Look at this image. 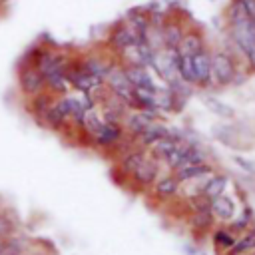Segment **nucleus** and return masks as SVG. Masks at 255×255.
<instances>
[{
    "label": "nucleus",
    "mask_w": 255,
    "mask_h": 255,
    "mask_svg": "<svg viewBox=\"0 0 255 255\" xmlns=\"http://www.w3.org/2000/svg\"><path fill=\"white\" fill-rule=\"evenodd\" d=\"M229 38L245 64L255 70V18L245 10L241 0H233L227 12Z\"/></svg>",
    "instance_id": "obj_1"
},
{
    "label": "nucleus",
    "mask_w": 255,
    "mask_h": 255,
    "mask_svg": "<svg viewBox=\"0 0 255 255\" xmlns=\"http://www.w3.org/2000/svg\"><path fill=\"white\" fill-rule=\"evenodd\" d=\"M237 80H239V68L235 64V58L225 50L211 52V84L225 88L237 84Z\"/></svg>",
    "instance_id": "obj_2"
},
{
    "label": "nucleus",
    "mask_w": 255,
    "mask_h": 255,
    "mask_svg": "<svg viewBox=\"0 0 255 255\" xmlns=\"http://www.w3.org/2000/svg\"><path fill=\"white\" fill-rule=\"evenodd\" d=\"M104 86L110 94H114L116 98H120L128 108H131L133 104V86L129 84L126 72H124V66L120 64H112L106 78H104Z\"/></svg>",
    "instance_id": "obj_3"
},
{
    "label": "nucleus",
    "mask_w": 255,
    "mask_h": 255,
    "mask_svg": "<svg viewBox=\"0 0 255 255\" xmlns=\"http://www.w3.org/2000/svg\"><path fill=\"white\" fill-rule=\"evenodd\" d=\"M157 118H159V112L157 110H128V114L122 120V128H124V131L131 139H135Z\"/></svg>",
    "instance_id": "obj_4"
},
{
    "label": "nucleus",
    "mask_w": 255,
    "mask_h": 255,
    "mask_svg": "<svg viewBox=\"0 0 255 255\" xmlns=\"http://www.w3.org/2000/svg\"><path fill=\"white\" fill-rule=\"evenodd\" d=\"M18 88L24 96L32 98L46 90V80L34 66H24L18 70Z\"/></svg>",
    "instance_id": "obj_5"
},
{
    "label": "nucleus",
    "mask_w": 255,
    "mask_h": 255,
    "mask_svg": "<svg viewBox=\"0 0 255 255\" xmlns=\"http://www.w3.org/2000/svg\"><path fill=\"white\" fill-rule=\"evenodd\" d=\"M124 137H126V131H124L122 124L104 122V124L100 126V129L96 131V135L92 137V143H94L96 147L108 149V147H118Z\"/></svg>",
    "instance_id": "obj_6"
},
{
    "label": "nucleus",
    "mask_w": 255,
    "mask_h": 255,
    "mask_svg": "<svg viewBox=\"0 0 255 255\" xmlns=\"http://www.w3.org/2000/svg\"><path fill=\"white\" fill-rule=\"evenodd\" d=\"M191 66H193L195 86L213 88V84H211V52L207 48H203L191 56Z\"/></svg>",
    "instance_id": "obj_7"
},
{
    "label": "nucleus",
    "mask_w": 255,
    "mask_h": 255,
    "mask_svg": "<svg viewBox=\"0 0 255 255\" xmlns=\"http://www.w3.org/2000/svg\"><path fill=\"white\" fill-rule=\"evenodd\" d=\"M157 175H159V161L155 159V157H151V155H147L135 169H133V173L129 175L131 179H133V183L135 185H139V187H151L153 185V181L157 179Z\"/></svg>",
    "instance_id": "obj_8"
},
{
    "label": "nucleus",
    "mask_w": 255,
    "mask_h": 255,
    "mask_svg": "<svg viewBox=\"0 0 255 255\" xmlns=\"http://www.w3.org/2000/svg\"><path fill=\"white\" fill-rule=\"evenodd\" d=\"M135 42H137V36H135V32L131 30L129 24H118V26L110 32V36H108V44H110L116 52H120V54H124V52L129 50L131 46H135Z\"/></svg>",
    "instance_id": "obj_9"
},
{
    "label": "nucleus",
    "mask_w": 255,
    "mask_h": 255,
    "mask_svg": "<svg viewBox=\"0 0 255 255\" xmlns=\"http://www.w3.org/2000/svg\"><path fill=\"white\" fill-rule=\"evenodd\" d=\"M209 209H211L213 217L217 221H221V223H229L237 215V203H235V199L231 195H225V193L219 195V197H215V199H211Z\"/></svg>",
    "instance_id": "obj_10"
},
{
    "label": "nucleus",
    "mask_w": 255,
    "mask_h": 255,
    "mask_svg": "<svg viewBox=\"0 0 255 255\" xmlns=\"http://www.w3.org/2000/svg\"><path fill=\"white\" fill-rule=\"evenodd\" d=\"M124 72L129 80V84L133 88H149V90H157L155 80L151 76V72L145 66H135V64H124Z\"/></svg>",
    "instance_id": "obj_11"
},
{
    "label": "nucleus",
    "mask_w": 255,
    "mask_h": 255,
    "mask_svg": "<svg viewBox=\"0 0 255 255\" xmlns=\"http://www.w3.org/2000/svg\"><path fill=\"white\" fill-rule=\"evenodd\" d=\"M209 173H213V167H211L207 161H201V163H191V165H183L181 169L173 171V175L177 177V181H179V183L197 181V179L207 177Z\"/></svg>",
    "instance_id": "obj_12"
},
{
    "label": "nucleus",
    "mask_w": 255,
    "mask_h": 255,
    "mask_svg": "<svg viewBox=\"0 0 255 255\" xmlns=\"http://www.w3.org/2000/svg\"><path fill=\"white\" fill-rule=\"evenodd\" d=\"M227 185H229V177H227L225 173H217V171H213V173L207 175V179L203 181V185H201L199 191H201L207 199H215V197H219V195L225 193Z\"/></svg>",
    "instance_id": "obj_13"
},
{
    "label": "nucleus",
    "mask_w": 255,
    "mask_h": 255,
    "mask_svg": "<svg viewBox=\"0 0 255 255\" xmlns=\"http://www.w3.org/2000/svg\"><path fill=\"white\" fill-rule=\"evenodd\" d=\"M179 181L173 173H165V175H157V179L153 181V193L157 199L165 201V199H171L177 191H179Z\"/></svg>",
    "instance_id": "obj_14"
},
{
    "label": "nucleus",
    "mask_w": 255,
    "mask_h": 255,
    "mask_svg": "<svg viewBox=\"0 0 255 255\" xmlns=\"http://www.w3.org/2000/svg\"><path fill=\"white\" fill-rule=\"evenodd\" d=\"M169 133V128L165 126V124H161V122H151L137 137H135V141L139 143V147H143V149H147V147H151L157 139H161V137H165Z\"/></svg>",
    "instance_id": "obj_15"
},
{
    "label": "nucleus",
    "mask_w": 255,
    "mask_h": 255,
    "mask_svg": "<svg viewBox=\"0 0 255 255\" xmlns=\"http://www.w3.org/2000/svg\"><path fill=\"white\" fill-rule=\"evenodd\" d=\"M185 30L177 20H165L161 26V40H163V48L169 50H177L181 38H183Z\"/></svg>",
    "instance_id": "obj_16"
},
{
    "label": "nucleus",
    "mask_w": 255,
    "mask_h": 255,
    "mask_svg": "<svg viewBox=\"0 0 255 255\" xmlns=\"http://www.w3.org/2000/svg\"><path fill=\"white\" fill-rule=\"evenodd\" d=\"M203 48H205V42H203L201 32H197V30H187V32L183 34L179 46H177V54L191 58L193 54H197V52L203 50Z\"/></svg>",
    "instance_id": "obj_17"
},
{
    "label": "nucleus",
    "mask_w": 255,
    "mask_h": 255,
    "mask_svg": "<svg viewBox=\"0 0 255 255\" xmlns=\"http://www.w3.org/2000/svg\"><path fill=\"white\" fill-rule=\"evenodd\" d=\"M44 80H46V90L52 96H66L70 92V82H68L66 70H54V72L46 74Z\"/></svg>",
    "instance_id": "obj_18"
},
{
    "label": "nucleus",
    "mask_w": 255,
    "mask_h": 255,
    "mask_svg": "<svg viewBox=\"0 0 255 255\" xmlns=\"http://www.w3.org/2000/svg\"><path fill=\"white\" fill-rule=\"evenodd\" d=\"M52 104H54V96H52L48 90H44V92H40V94H36V96L30 98L28 110H30V114H32L38 122H42V118L46 116V112L50 110Z\"/></svg>",
    "instance_id": "obj_19"
},
{
    "label": "nucleus",
    "mask_w": 255,
    "mask_h": 255,
    "mask_svg": "<svg viewBox=\"0 0 255 255\" xmlns=\"http://www.w3.org/2000/svg\"><path fill=\"white\" fill-rule=\"evenodd\" d=\"M145 157H147V151H145L143 147L129 149V151H126V153L122 155V159L118 161V167H120V171H122V173L131 175V173H133V169H135V167H137Z\"/></svg>",
    "instance_id": "obj_20"
},
{
    "label": "nucleus",
    "mask_w": 255,
    "mask_h": 255,
    "mask_svg": "<svg viewBox=\"0 0 255 255\" xmlns=\"http://www.w3.org/2000/svg\"><path fill=\"white\" fill-rule=\"evenodd\" d=\"M80 66H82V70H86L90 76L100 78V80L104 82V78H106V74H108V70H110L112 64L106 62V60L100 58V56H88V58L80 60Z\"/></svg>",
    "instance_id": "obj_21"
},
{
    "label": "nucleus",
    "mask_w": 255,
    "mask_h": 255,
    "mask_svg": "<svg viewBox=\"0 0 255 255\" xmlns=\"http://www.w3.org/2000/svg\"><path fill=\"white\" fill-rule=\"evenodd\" d=\"M203 106L213 114V116H217V118H221V120H231V118H235V110L229 106V104H225L223 100H219V98H213V96H203Z\"/></svg>",
    "instance_id": "obj_22"
},
{
    "label": "nucleus",
    "mask_w": 255,
    "mask_h": 255,
    "mask_svg": "<svg viewBox=\"0 0 255 255\" xmlns=\"http://www.w3.org/2000/svg\"><path fill=\"white\" fill-rule=\"evenodd\" d=\"M189 225H191L195 231H213L215 217H213L211 209L191 211V215H189Z\"/></svg>",
    "instance_id": "obj_23"
},
{
    "label": "nucleus",
    "mask_w": 255,
    "mask_h": 255,
    "mask_svg": "<svg viewBox=\"0 0 255 255\" xmlns=\"http://www.w3.org/2000/svg\"><path fill=\"white\" fill-rule=\"evenodd\" d=\"M70 120L64 116V112L56 106V100H54V104L50 106V110L46 112V116L42 118V124L46 126V128H50V129H54V131H60L66 124H68Z\"/></svg>",
    "instance_id": "obj_24"
},
{
    "label": "nucleus",
    "mask_w": 255,
    "mask_h": 255,
    "mask_svg": "<svg viewBox=\"0 0 255 255\" xmlns=\"http://www.w3.org/2000/svg\"><path fill=\"white\" fill-rule=\"evenodd\" d=\"M211 241H213V245H215L219 251L227 253V251L235 245L237 235L231 233L227 227H219V229H213V231H211Z\"/></svg>",
    "instance_id": "obj_25"
},
{
    "label": "nucleus",
    "mask_w": 255,
    "mask_h": 255,
    "mask_svg": "<svg viewBox=\"0 0 255 255\" xmlns=\"http://www.w3.org/2000/svg\"><path fill=\"white\" fill-rule=\"evenodd\" d=\"M255 251V229H247L241 237H237L235 245L227 251V255H247Z\"/></svg>",
    "instance_id": "obj_26"
},
{
    "label": "nucleus",
    "mask_w": 255,
    "mask_h": 255,
    "mask_svg": "<svg viewBox=\"0 0 255 255\" xmlns=\"http://www.w3.org/2000/svg\"><path fill=\"white\" fill-rule=\"evenodd\" d=\"M177 143H179V139H177L173 133H167L165 137L157 139V141L149 147V149H151V157H155L157 161H161V159H163V157H165V155H167V153H169Z\"/></svg>",
    "instance_id": "obj_27"
},
{
    "label": "nucleus",
    "mask_w": 255,
    "mask_h": 255,
    "mask_svg": "<svg viewBox=\"0 0 255 255\" xmlns=\"http://www.w3.org/2000/svg\"><path fill=\"white\" fill-rule=\"evenodd\" d=\"M177 78H179L183 84L195 86L193 66H191V58H189V56H179V60H177Z\"/></svg>",
    "instance_id": "obj_28"
},
{
    "label": "nucleus",
    "mask_w": 255,
    "mask_h": 255,
    "mask_svg": "<svg viewBox=\"0 0 255 255\" xmlns=\"http://www.w3.org/2000/svg\"><path fill=\"white\" fill-rule=\"evenodd\" d=\"M12 235H16V221L8 211L0 209V239H8Z\"/></svg>",
    "instance_id": "obj_29"
},
{
    "label": "nucleus",
    "mask_w": 255,
    "mask_h": 255,
    "mask_svg": "<svg viewBox=\"0 0 255 255\" xmlns=\"http://www.w3.org/2000/svg\"><path fill=\"white\" fill-rule=\"evenodd\" d=\"M251 221H253V219H249V217H245V215L241 213V215H235V217L227 223V229H229L231 233H235V235H237V233H245L247 229H251Z\"/></svg>",
    "instance_id": "obj_30"
},
{
    "label": "nucleus",
    "mask_w": 255,
    "mask_h": 255,
    "mask_svg": "<svg viewBox=\"0 0 255 255\" xmlns=\"http://www.w3.org/2000/svg\"><path fill=\"white\" fill-rule=\"evenodd\" d=\"M213 135L221 141V143H225V145H233L235 147V143H233V129L231 128H227V126H217V128H213Z\"/></svg>",
    "instance_id": "obj_31"
},
{
    "label": "nucleus",
    "mask_w": 255,
    "mask_h": 255,
    "mask_svg": "<svg viewBox=\"0 0 255 255\" xmlns=\"http://www.w3.org/2000/svg\"><path fill=\"white\" fill-rule=\"evenodd\" d=\"M233 161H235L237 167H241L245 173L255 175V161H251V159H247V157H243V155H233Z\"/></svg>",
    "instance_id": "obj_32"
},
{
    "label": "nucleus",
    "mask_w": 255,
    "mask_h": 255,
    "mask_svg": "<svg viewBox=\"0 0 255 255\" xmlns=\"http://www.w3.org/2000/svg\"><path fill=\"white\" fill-rule=\"evenodd\" d=\"M0 255H4V239H0Z\"/></svg>",
    "instance_id": "obj_33"
},
{
    "label": "nucleus",
    "mask_w": 255,
    "mask_h": 255,
    "mask_svg": "<svg viewBox=\"0 0 255 255\" xmlns=\"http://www.w3.org/2000/svg\"><path fill=\"white\" fill-rule=\"evenodd\" d=\"M251 255H255V251H251Z\"/></svg>",
    "instance_id": "obj_34"
},
{
    "label": "nucleus",
    "mask_w": 255,
    "mask_h": 255,
    "mask_svg": "<svg viewBox=\"0 0 255 255\" xmlns=\"http://www.w3.org/2000/svg\"><path fill=\"white\" fill-rule=\"evenodd\" d=\"M0 4H2V0H0Z\"/></svg>",
    "instance_id": "obj_35"
}]
</instances>
